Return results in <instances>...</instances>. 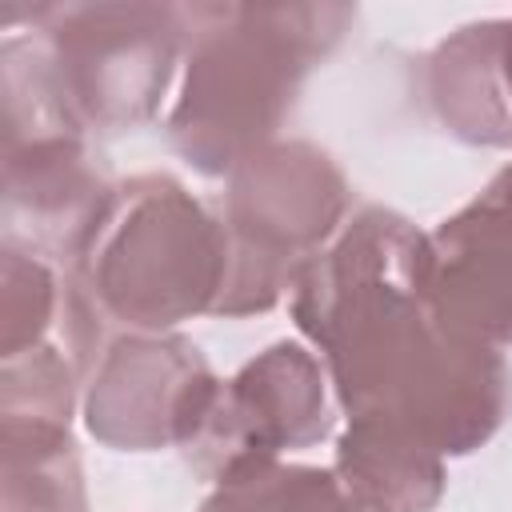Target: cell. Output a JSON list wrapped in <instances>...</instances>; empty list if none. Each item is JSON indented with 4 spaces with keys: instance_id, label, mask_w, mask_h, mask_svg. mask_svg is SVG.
<instances>
[{
    "instance_id": "6",
    "label": "cell",
    "mask_w": 512,
    "mask_h": 512,
    "mask_svg": "<svg viewBox=\"0 0 512 512\" xmlns=\"http://www.w3.org/2000/svg\"><path fill=\"white\" fill-rule=\"evenodd\" d=\"M328 432L324 376L300 344H276L216 392L188 456L224 484L236 472L272 464L284 448L312 444Z\"/></svg>"
},
{
    "instance_id": "11",
    "label": "cell",
    "mask_w": 512,
    "mask_h": 512,
    "mask_svg": "<svg viewBox=\"0 0 512 512\" xmlns=\"http://www.w3.org/2000/svg\"><path fill=\"white\" fill-rule=\"evenodd\" d=\"M200 512H380L360 500L340 472L260 464L228 476Z\"/></svg>"
},
{
    "instance_id": "9",
    "label": "cell",
    "mask_w": 512,
    "mask_h": 512,
    "mask_svg": "<svg viewBox=\"0 0 512 512\" xmlns=\"http://www.w3.org/2000/svg\"><path fill=\"white\" fill-rule=\"evenodd\" d=\"M428 92L440 120L472 144L512 140V44L508 20L460 28L428 60Z\"/></svg>"
},
{
    "instance_id": "12",
    "label": "cell",
    "mask_w": 512,
    "mask_h": 512,
    "mask_svg": "<svg viewBox=\"0 0 512 512\" xmlns=\"http://www.w3.org/2000/svg\"><path fill=\"white\" fill-rule=\"evenodd\" d=\"M4 444L8 480H28V496H8V512H84L68 428H4Z\"/></svg>"
},
{
    "instance_id": "8",
    "label": "cell",
    "mask_w": 512,
    "mask_h": 512,
    "mask_svg": "<svg viewBox=\"0 0 512 512\" xmlns=\"http://www.w3.org/2000/svg\"><path fill=\"white\" fill-rule=\"evenodd\" d=\"M424 300L452 336L512 344V164L428 236Z\"/></svg>"
},
{
    "instance_id": "2",
    "label": "cell",
    "mask_w": 512,
    "mask_h": 512,
    "mask_svg": "<svg viewBox=\"0 0 512 512\" xmlns=\"http://www.w3.org/2000/svg\"><path fill=\"white\" fill-rule=\"evenodd\" d=\"M224 228L168 176L116 188L72 268V344L100 352L104 328H172L212 312L224 288Z\"/></svg>"
},
{
    "instance_id": "1",
    "label": "cell",
    "mask_w": 512,
    "mask_h": 512,
    "mask_svg": "<svg viewBox=\"0 0 512 512\" xmlns=\"http://www.w3.org/2000/svg\"><path fill=\"white\" fill-rule=\"evenodd\" d=\"M428 236L368 208L320 252L296 292V324L324 352L348 416H376L432 452H472L508 408L496 348L452 336L424 300Z\"/></svg>"
},
{
    "instance_id": "5",
    "label": "cell",
    "mask_w": 512,
    "mask_h": 512,
    "mask_svg": "<svg viewBox=\"0 0 512 512\" xmlns=\"http://www.w3.org/2000/svg\"><path fill=\"white\" fill-rule=\"evenodd\" d=\"M52 20L40 48L76 132H124L156 112L184 40V8L96 4L52 8Z\"/></svg>"
},
{
    "instance_id": "10",
    "label": "cell",
    "mask_w": 512,
    "mask_h": 512,
    "mask_svg": "<svg viewBox=\"0 0 512 512\" xmlns=\"http://www.w3.org/2000/svg\"><path fill=\"white\" fill-rule=\"evenodd\" d=\"M336 472L380 512H424L444 488L440 452L376 416H348V432L336 448Z\"/></svg>"
},
{
    "instance_id": "3",
    "label": "cell",
    "mask_w": 512,
    "mask_h": 512,
    "mask_svg": "<svg viewBox=\"0 0 512 512\" xmlns=\"http://www.w3.org/2000/svg\"><path fill=\"white\" fill-rule=\"evenodd\" d=\"M184 88L172 144L208 176L232 172L264 148L316 56L340 36L348 8H192Z\"/></svg>"
},
{
    "instance_id": "7",
    "label": "cell",
    "mask_w": 512,
    "mask_h": 512,
    "mask_svg": "<svg viewBox=\"0 0 512 512\" xmlns=\"http://www.w3.org/2000/svg\"><path fill=\"white\" fill-rule=\"evenodd\" d=\"M216 376L188 340H120L88 396V428L112 448L192 444L216 404Z\"/></svg>"
},
{
    "instance_id": "4",
    "label": "cell",
    "mask_w": 512,
    "mask_h": 512,
    "mask_svg": "<svg viewBox=\"0 0 512 512\" xmlns=\"http://www.w3.org/2000/svg\"><path fill=\"white\" fill-rule=\"evenodd\" d=\"M344 176L312 144H264L232 168L224 196V288L212 312L248 316L296 288L344 216Z\"/></svg>"
}]
</instances>
